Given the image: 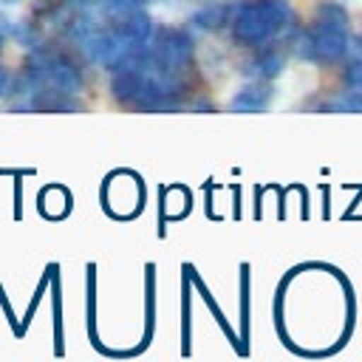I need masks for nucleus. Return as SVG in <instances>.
Instances as JSON below:
<instances>
[{"instance_id":"nucleus-1","label":"nucleus","mask_w":362,"mask_h":362,"mask_svg":"<svg viewBox=\"0 0 362 362\" xmlns=\"http://www.w3.org/2000/svg\"><path fill=\"white\" fill-rule=\"evenodd\" d=\"M351 3H356V6H362V0H351Z\"/></svg>"}]
</instances>
